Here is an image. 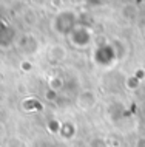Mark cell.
<instances>
[{"mask_svg": "<svg viewBox=\"0 0 145 147\" xmlns=\"http://www.w3.org/2000/svg\"><path fill=\"white\" fill-rule=\"evenodd\" d=\"M136 147H145V138H140V140L138 141V146Z\"/></svg>", "mask_w": 145, "mask_h": 147, "instance_id": "1", "label": "cell"}]
</instances>
